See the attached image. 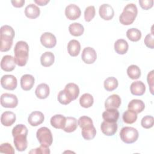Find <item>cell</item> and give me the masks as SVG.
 I'll use <instances>...</instances> for the list:
<instances>
[{"instance_id": "obj_8", "label": "cell", "mask_w": 154, "mask_h": 154, "mask_svg": "<svg viewBox=\"0 0 154 154\" xmlns=\"http://www.w3.org/2000/svg\"><path fill=\"white\" fill-rule=\"evenodd\" d=\"M81 58L85 63L90 64L93 63L96 61L97 54L93 48L86 47L82 51Z\"/></svg>"}, {"instance_id": "obj_33", "label": "cell", "mask_w": 154, "mask_h": 154, "mask_svg": "<svg viewBox=\"0 0 154 154\" xmlns=\"http://www.w3.org/2000/svg\"><path fill=\"white\" fill-rule=\"evenodd\" d=\"M118 81L117 79L112 76L107 78L104 81V88L108 91H112L118 87Z\"/></svg>"}, {"instance_id": "obj_39", "label": "cell", "mask_w": 154, "mask_h": 154, "mask_svg": "<svg viewBox=\"0 0 154 154\" xmlns=\"http://www.w3.org/2000/svg\"><path fill=\"white\" fill-rule=\"evenodd\" d=\"M96 10L93 5L87 7L84 11V19L86 22H90L95 16Z\"/></svg>"}, {"instance_id": "obj_36", "label": "cell", "mask_w": 154, "mask_h": 154, "mask_svg": "<svg viewBox=\"0 0 154 154\" xmlns=\"http://www.w3.org/2000/svg\"><path fill=\"white\" fill-rule=\"evenodd\" d=\"M127 74L132 79H137L141 76V70L137 66L132 64L128 67Z\"/></svg>"}, {"instance_id": "obj_19", "label": "cell", "mask_w": 154, "mask_h": 154, "mask_svg": "<svg viewBox=\"0 0 154 154\" xmlns=\"http://www.w3.org/2000/svg\"><path fill=\"white\" fill-rule=\"evenodd\" d=\"M16 114L11 111H5L1 116V122L5 126H10L16 122Z\"/></svg>"}, {"instance_id": "obj_46", "label": "cell", "mask_w": 154, "mask_h": 154, "mask_svg": "<svg viewBox=\"0 0 154 154\" xmlns=\"http://www.w3.org/2000/svg\"><path fill=\"white\" fill-rule=\"evenodd\" d=\"M153 70L150 71L148 75H147V82L148 84L150 87V93L153 94Z\"/></svg>"}, {"instance_id": "obj_21", "label": "cell", "mask_w": 154, "mask_h": 154, "mask_svg": "<svg viewBox=\"0 0 154 154\" xmlns=\"http://www.w3.org/2000/svg\"><path fill=\"white\" fill-rule=\"evenodd\" d=\"M49 87L45 83H42L38 85L35 90V94L36 96L40 99L47 98L49 94Z\"/></svg>"}, {"instance_id": "obj_38", "label": "cell", "mask_w": 154, "mask_h": 154, "mask_svg": "<svg viewBox=\"0 0 154 154\" xmlns=\"http://www.w3.org/2000/svg\"><path fill=\"white\" fill-rule=\"evenodd\" d=\"M14 35L15 32L11 26L5 25L1 27V35L9 37L13 39Z\"/></svg>"}, {"instance_id": "obj_15", "label": "cell", "mask_w": 154, "mask_h": 154, "mask_svg": "<svg viewBox=\"0 0 154 154\" xmlns=\"http://www.w3.org/2000/svg\"><path fill=\"white\" fill-rule=\"evenodd\" d=\"M45 119L43 114L38 111L32 112L28 116V122L32 126H37L42 124Z\"/></svg>"}, {"instance_id": "obj_45", "label": "cell", "mask_w": 154, "mask_h": 154, "mask_svg": "<svg viewBox=\"0 0 154 154\" xmlns=\"http://www.w3.org/2000/svg\"><path fill=\"white\" fill-rule=\"evenodd\" d=\"M139 4L141 7L144 10H149L153 5V0H139Z\"/></svg>"}, {"instance_id": "obj_7", "label": "cell", "mask_w": 154, "mask_h": 154, "mask_svg": "<svg viewBox=\"0 0 154 154\" xmlns=\"http://www.w3.org/2000/svg\"><path fill=\"white\" fill-rule=\"evenodd\" d=\"M1 86L8 90H14L17 85L16 78L12 75H5L1 79Z\"/></svg>"}, {"instance_id": "obj_41", "label": "cell", "mask_w": 154, "mask_h": 154, "mask_svg": "<svg viewBox=\"0 0 154 154\" xmlns=\"http://www.w3.org/2000/svg\"><path fill=\"white\" fill-rule=\"evenodd\" d=\"M0 152L2 153H8V154H14V150L12 146L8 143H5L1 144L0 146Z\"/></svg>"}, {"instance_id": "obj_11", "label": "cell", "mask_w": 154, "mask_h": 154, "mask_svg": "<svg viewBox=\"0 0 154 154\" xmlns=\"http://www.w3.org/2000/svg\"><path fill=\"white\" fill-rule=\"evenodd\" d=\"M99 13L100 17L105 20L112 19L114 16V9L108 4H103L100 6Z\"/></svg>"}, {"instance_id": "obj_35", "label": "cell", "mask_w": 154, "mask_h": 154, "mask_svg": "<svg viewBox=\"0 0 154 154\" xmlns=\"http://www.w3.org/2000/svg\"><path fill=\"white\" fill-rule=\"evenodd\" d=\"M126 36L131 41L137 42L140 40L141 37V32L138 29L132 28L126 31Z\"/></svg>"}, {"instance_id": "obj_12", "label": "cell", "mask_w": 154, "mask_h": 154, "mask_svg": "<svg viewBox=\"0 0 154 154\" xmlns=\"http://www.w3.org/2000/svg\"><path fill=\"white\" fill-rule=\"evenodd\" d=\"M14 58L11 55H7L2 57L1 61V67L5 72H11L16 67Z\"/></svg>"}, {"instance_id": "obj_34", "label": "cell", "mask_w": 154, "mask_h": 154, "mask_svg": "<svg viewBox=\"0 0 154 154\" xmlns=\"http://www.w3.org/2000/svg\"><path fill=\"white\" fill-rule=\"evenodd\" d=\"M122 119L125 123L132 124L136 122L137 119V114L131 110L128 109L123 112Z\"/></svg>"}, {"instance_id": "obj_25", "label": "cell", "mask_w": 154, "mask_h": 154, "mask_svg": "<svg viewBox=\"0 0 154 154\" xmlns=\"http://www.w3.org/2000/svg\"><path fill=\"white\" fill-rule=\"evenodd\" d=\"M81 45L80 43L75 39L69 41L67 45V51L72 57H76L80 52Z\"/></svg>"}, {"instance_id": "obj_37", "label": "cell", "mask_w": 154, "mask_h": 154, "mask_svg": "<svg viewBox=\"0 0 154 154\" xmlns=\"http://www.w3.org/2000/svg\"><path fill=\"white\" fill-rule=\"evenodd\" d=\"M58 100L63 105H67L70 103L73 100L69 93L65 90H61L58 94Z\"/></svg>"}, {"instance_id": "obj_6", "label": "cell", "mask_w": 154, "mask_h": 154, "mask_svg": "<svg viewBox=\"0 0 154 154\" xmlns=\"http://www.w3.org/2000/svg\"><path fill=\"white\" fill-rule=\"evenodd\" d=\"M18 104V99L16 95L11 93H4L1 96V105L5 108H13Z\"/></svg>"}, {"instance_id": "obj_42", "label": "cell", "mask_w": 154, "mask_h": 154, "mask_svg": "<svg viewBox=\"0 0 154 154\" xmlns=\"http://www.w3.org/2000/svg\"><path fill=\"white\" fill-rule=\"evenodd\" d=\"M90 124H93V123L91 119L87 116H82L79 117V119L78 120V125L81 128Z\"/></svg>"}, {"instance_id": "obj_48", "label": "cell", "mask_w": 154, "mask_h": 154, "mask_svg": "<svg viewBox=\"0 0 154 154\" xmlns=\"http://www.w3.org/2000/svg\"><path fill=\"white\" fill-rule=\"evenodd\" d=\"M34 2L38 5L43 6L46 5L49 2V0H34Z\"/></svg>"}, {"instance_id": "obj_17", "label": "cell", "mask_w": 154, "mask_h": 154, "mask_svg": "<svg viewBox=\"0 0 154 154\" xmlns=\"http://www.w3.org/2000/svg\"><path fill=\"white\" fill-rule=\"evenodd\" d=\"M34 78L29 74L23 75L20 78V86L25 91L30 90L34 84Z\"/></svg>"}, {"instance_id": "obj_27", "label": "cell", "mask_w": 154, "mask_h": 154, "mask_svg": "<svg viewBox=\"0 0 154 154\" xmlns=\"http://www.w3.org/2000/svg\"><path fill=\"white\" fill-rule=\"evenodd\" d=\"M55 60V57L51 52H45L40 57V63L43 67H49L52 66Z\"/></svg>"}, {"instance_id": "obj_30", "label": "cell", "mask_w": 154, "mask_h": 154, "mask_svg": "<svg viewBox=\"0 0 154 154\" xmlns=\"http://www.w3.org/2000/svg\"><path fill=\"white\" fill-rule=\"evenodd\" d=\"M69 31L71 35L78 37L84 33V28L81 23L75 22L69 25Z\"/></svg>"}, {"instance_id": "obj_44", "label": "cell", "mask_w": 154, "mask_h": 154, "mask_svg": "<svg viewBox=\"0 0 154 154\" xmlns=\"http://www.w3.org/2000/svg\"><path fill=\"white\" fill-rule=\"evenodd\" d=\"M144 44L146 46L150 49L154 48V42H153V32L149 33L145 37L144 40Z\"/></svg>"}, {"instance_id": "obj_26", "label": "cell", "mask_w": 154, "mask_h": 154, "mask_svg": "<svg viewBox=\"0 0 154 154\" xmlns=\"http://www.w3.org/2000/svg\"><path fill=\"white\" fill-rule=\"evenodd\" d=\"M128 43L124 39H118L114 43V50L118 54L123 55L128 50Z\"/></svg>"}, {"instance_id": "obj_9", "label": "cell", "mask_w": 154, "mask_h": 154, "mask_svg": "<svg viewBox=\"0 0 154 154\" xmlns=\"http://www.w3.org/2000/svg\"><path fill=\"white\" fill-rule=\"evenodd\" d=\"M40 42L42 45L46 48H52L57 44L55 36L49 32H44L40 37Z\"/></svg>"}, {"instance_id": "obj_32", "label": "cell", "mask_w": 154, "mask_h": 154, "mask_svg": "<svg viewBox=\"0 0 154 154\" xmlns=\"http://www.w3.org/2000/svg\"><path fill=\"white\" fill-rule=\"evenodd\" d=\"M1 47L0 51L1 52H7L10 49L13 45V39L7 36L1 35Z\"/></svg>"}, {"instance_id": "obj_13", "label": "cell", "mask_w": 154, "mask_h": 154, "mask_svg": "<svg viewBox=\"0 0 154 154\" xmlns=\"http://www.w3.org/2000/svg\"><path fill=\"white\" fill-rule=\"evenodd\" d=\"M117 124L116 122H108L103 121L100 126V129L103 134L106 136H112L116 134L117 130Z\"/></svg>"}, {"instance_id": "obj_47", "label": "cell", "mask_w": 154, "mask_h": 154, "mask_svg": "<svg viewBox=\"0 0 154 154\" xmlns=\"http://www.w3.org/2000/svg\"><path fill=\"white\" fill-rule=\"evenodd\" d=\"M11 2L14 7L20 8L23 6L25 4V1L24 0H14V1H11Z\"/></svg>"}, {"instance_id": "obj_24", "label": "cell", "mask_w": 154, "mask_h": 154, "mask_svg": "<svg viewBox=\"0 0 154 154\" xmlns=\"http://www.w3.org/2000/svg\"><path fill=\"white\" fill-rule=\"evenodd\" d=\"M128 109L131 110L135 113L138 114L142 112L144 108L145 104L140 99H132L129 102L128 105Z\"/></svg>"}, {"instance_id": "obj_22", "label": "cell", "mask_w": 154, "mask_h": 154, "mask_svg": "<svg viewBox=\"0 0 154 154\" xmlns=\"http://www.w3.org/2000/svg\"><path fill=\"white\" fill-rule=\"evenodd\" d=\"M82 136L86 140L93 139L96 135V130L93 124H90L82 128Z\"/></svg>"}, {"instance_id": "obj_1", "label": "cell", "mask_w": 154, "mask_h": 154, "mask_svg": "<svg viewBox=\"0 0 154 154\" xmlns=\"http://www.w3.org/2000/svg\"><path fill=\"white\" fill-rule=\"evenodd\" d=\"M28 129L25 125L19 124L12 129V135L14 138L13 143L16 149L20 152L26 150L28 146L26 137L28 135Z\"/></svg>"}, {"instance_id": "obj_10", "label": "cell", "mask_w": 154, "mask_h": 154, "mask_svg": "<svg viewBox=\"0 0 154 154\" xmlns=\"http://www.w3.org/2000/svg\"><path fill=\"white\" fill-rule=\"evenodd\" d=\"M81 14L79 7L75 4H70L66 7L65 14L69 20H76L78 19Z\"/></svg>"}, {"instance_id": "obj_43", "label": "cell", "mask_w": 154, "mask_h": 154, "mask_svg": "<svg viewBox=\"0 0 154 154\" xmlns=\"http://www.w3.org/2000/svg\"><path fill=\"white\" fill-rule=\"evenodd\" d=\"M50 150L48 146H46L44 145H40L38 147L32 149L29 153H50Z\"/></svg>"}, {"instance_id": "obj_5", "label": "cell", "mask_w": 154, "mask_h": 154, "mask_svg": "<svg viewBox=\"0 0 154 154\" xmlns=\"http://www.w3.org/2000/svg\"><path fill=\"white\" fill-rule=\"evenodd\" d=\"M36 137L40 144L48 147L51 146L53 141V137L49 128L46 127L39 128L36 132Z\"/></svg>"}, {"instance_id": "obj_40", "label": "cell", "mask_w": 154, "mask_h": 154, "mask_svg": "<svg viewBox=\"0 0 154 154\" xmlns=\"http://www.w3.org/2000/svg\"><path fill=\"white\" fill-rule=\"evenodd\" d=\"M154 119L151 116H146L143 117L141 121V125L145 129H149L153 127Z\"/></svg>"}, {"instance_id": "obj_23", "label": "cell", "mask_w": 154, "mask_h": 154, "mask_svg": "<svg viewBox=\"0 0 154 154\" xmlns=\"http://www.w3.org/2000/svg\"><path fill=\"white\" fill-rule=\"evenodd\" d=\"M40 13V8L34 4H30L25 7V14L28 18L32 19H35L39 16Z\"/></svg>"}, {"instance_id": "obj_16", "label": "cell", "mask_w": 154, "mask_h": 154, "mask_svg": "<svg viewBox=\"0 0 154 154\" xmlns=\"http://www.w3.org/2000/svg\"><path fill=\"white\" fill-rule=\"evenodd\" d=\"M131 93L135 96H142L146 91V86L141 81L133 82L130 86Z\"/></svg>"}, {"instance_id": "obj_28", "label": "cell", "mask_w": 154, "mask_h": 154, "mask_svg": "<svg viewBox=\"0 0 154 154\" xmlns=\"http://www.w3.org/2000/svg\"><path fill=\"white\" fill-rule=\"evenodd\" d=\"M77 120L73 117H67L65 126L63 130L65 132L70 133L74 132L78 126Z\"/></svg>"}, {"instance_id": "obj_18", "label": "cell", "mask_w": 154, "mask_h": 154, "mask_svg": "<svg viewBox=\"0 0 154 154\" xmlns=\"http://www.w3.org/2000/svg\"><path fill=\"white\" fill-rule=\"evenodd\" d=\"M119 117V112L117 109H107L102 113L103 119L108 122H117Z\"/></svg>"}, {"instance_id": "obj_3", "label": "cell", "mask_w": 154, "mask_h": 154, "mask_svg": "<svg viewBox=\"0 0 154 154\" xmlns=\"http://www.w3.org/2000/svg\"><path fill=\"white\" fill-rule=\"evenodd\" d=\"M138 10L135 4H127L122 14L119 16L120 22L124 25H129L132 24L135 20L137 16Z\"/></svg>"}, {"instance_id": "obj_29", "label": "cell", "mask_w": 154, "mask_h": 154, "mask_svg": "<svg viewBox=\"0 0 154 154\" xmlns=\"http://www.w3.org/2000/svg\"><path fill=\"white\" fill-rule=\"evenodd\" d=\"M64 90L69 93V94L72 97V100H75L79 96V88L78 86L75 83H69L64 88Z\"/></svg>"}, {"instance_id": "obj_31", "label": "cell", "mask_w": 154, "mask_h": 154, "mask_svg": "<svg viewBox=\"0 0 154 154\" xmlns=\"http://www.w3.org/2000/svg\"><path fill=\"white\" fill-rule=\"evenodd\" d=\"M94 102L93 97L91 94L89 93L83 94L79 99V103L83 108H87L92 106Z\"/></svg>"}, {"instance_id": "obj_20", "label": "cell", "mask_w": 154, "mask_h": 154, "mask_svg": "<svg viewBox=\"0 0 154 154\" xmlns=\"http://www.w3.org/2000/svg\"><path fill=\"white\" fill-rule=\"evenodd\" d=\"M66 121V117L61 114L53 116L50 120L51 125L56 129H63Z\"/></svg>"}, {"instance_id": "obj_4", "label": "cell", "mask_w": 154, "mask_h": 154, "mask_svg": "<svg viewBox=\"0 0 154 154\" xmlns=\"http://www.w3.org/2000/svg\"><path fill=\"white\" fill-rule=\"evenodd\" d=\"M138 131L135 128L129 126L122 128L120 132L121 140L126 144H131L135 142L138 138Z\"/></svg>"}, {"instance_id": "obj_14", "label": "cell", "mask_w": 154, "mask_h": 154, "mask_svg": "<svg viewBox=\"0 0 154 154\" xmlns=\"http://www.w3.org/2000/svg\"><path fill=\"white\" fill-rule=\"evenodd\" d=\"M121 105V98L118 94L109 96L105 102V108L107 109H117Z\"/></svg>"}, {"instance_id": "obj_2", "label": "cell", "mask_w": 154, "mask_h": 154, "mask_svg": "<svg viewBox=\"0 0 154 154\" xmlns=\"http://www.w3.org/2000/svg\"><path fill=\"white\" fill-rule=\"evenodd\" d=\"M14 61L19 66L26 65L28 60L29 46L26 42L19 41L16 43L14 48Z\"/></svg>"}]
</instances>
